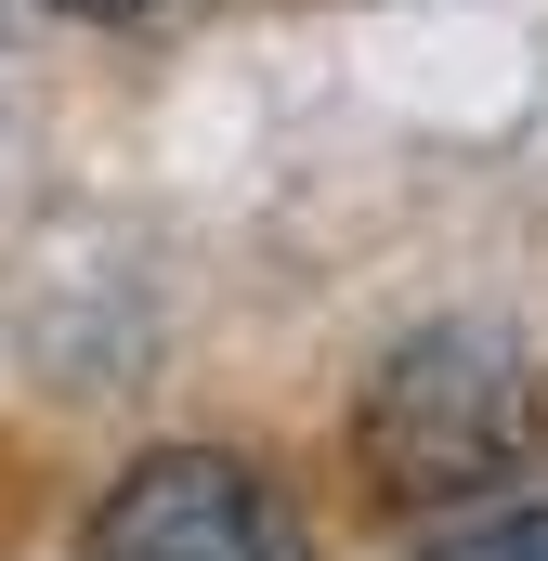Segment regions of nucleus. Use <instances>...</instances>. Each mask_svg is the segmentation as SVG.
Instances as JSON below:
<instances>
[{
  "label": "nucleus",
  "instance_id": "obj_1",
  "mask_svg": "<svg viewBox=\"0 0 548 561\" xmlns=\"http://www.w3.org/2000/svg\"><path fill=\"white\" fill-rule=\"evenodd\" d=\"M548 470V353L496 313H431L353 379V483L431 536Z\"/></svg>",
  "mask_w": 548,
  "mask_h": 561
},
{
  "label": "nucleus",
  "instance_id": "obj_2",
  "mask_svg": "<svg viewBox=\"0 0 548 561\" xmlns=\"http://www.w3.org/2000/svg\"><path fill=\"white\" fill-rule=\"evenodd\" d=\"M79 561H300V523L262 457L236 444H144L92 496Z\"/></svg>",
  "mask_w": 548,
  "mask_h": 561
},
{
  "label": "nucleus",
  "instance_id": "obj_3",
  "mask_svg": "<svg viewBox=\"0 0 548 561\" xmlns=\"http://www.w3.org/2000/svg\"><path fill=\"white\" fill-rule=\"evenodd\" d=\"M406 549L418 561H548V483H510V496L431 523V536H406Z\"/></svg>",
  "mask_w": 548,
  "mask_h": 561
},
{
  "label": "nucleus",
  "instance_id": "obj_4",
  "mask_svg": "<svg viewBox=\"0 0 548 561\" xmlns=\"http://www.w3.org/2000/svg\"><path fill=\"white\" fill-rule=\"evenodd\" d=\"M39 13H66V26H132V13H157V0H39Z\"/></svg>",
  "mask_w": 548,
  "mask_h": 561
}]
</instances>
